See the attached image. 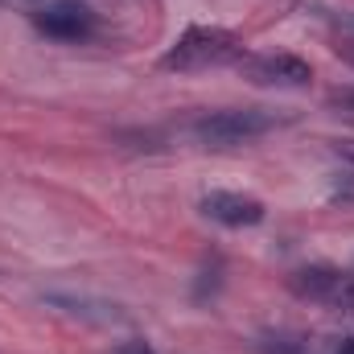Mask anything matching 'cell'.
<instances>
[{
  "label": "cell",
  "mask_w": 354,
  "mask_h": 354,
  "mask_svg": "<svg viewBox=\"0 0 354 354\" xmlns=\"http://www.w3.org/2000/svg\"><path fill=\"white\" fill-rule=\"evenodd\" d=\"M243 58V41L231 33V29H218V25H194L169 46V54L161 58L165 71H210V66H223V62H239Z\"/></svg>",
  "instance_id": "cell-1"
},
{
  "label": "cell",
  "mask_w": 354,
  "mask_h": 354,
  "mask_svg": "<svg viewBox=\"0 0 354 354\" xmlns=\"http://www.w3.org/2000/svg\"><path fill=\"white\" fill-rule=\"evenodd\" d=\"M284 115L268 111V107H223V111H206L189 124L194 140L202 145H214V149H227V145H248V140H260L272 128H280Z\"/></svg>",
  "instance_id": "cell-2"
},
{
  "label": "cell",
  "mask_w": 354,
  "mask_h": 354,
  "mask_svg": "<svg viewBox=\"0 0 354 354\" xmlns=\"http://www.w3.org/2000/svg\"><path fill=\"white\" fill-rule=\"evenodd\" d=\"M239 71H243V79H252L260 87H305L313 79L309 62L297 54H256V58L243 54Z\"/></svg>",
  "instance_id": "cell-3"
},
{
  "label": "cell",
  "mask_w": 354,
  "mask_h": 354,
  "mask_svg": "<svg viewBox=\"0 0 354 354\" xmlns=\"http://www.w3.org/2000/svg\"><path fill=\"white\" fill-rule=\"evenodd\" d=\"M33 25L54 41H83L95 29V12L83 0H54V4L33 12Z\"/></svg>",
  "instance_id": "cell-4"
},
{
  "label": "cell",
  "mask_w": 354,
  "mask_h": 354,
  "mask_svg": "<svg viewBox=\"0 0 354 354\" xmlns=\"http://www.w3.org/2000/svg\"><path fill=\"white\" fill-rule=\"evenodd\" d=\"M202 214L218 227H256L264 223V202L252 194H235V189H210L202 198Z\"/></svg>",
  "instance_id": "cell-5"
},
{
  "label": "cell",
  "mask_w": 354,
  "mask_h": 354,
  "mask_svg": "<svg viewBox=\"0 0 354 354\" xmlns=\"http://www.w3.org/2000/svg\"><path fill=\"white\" fill-rule=\"evenodd\" d=\"M338 280H342V272H338V268L309 264V268H297V272L288 276V288H292L301 301H317V305H326V301L334 297Z\"/></svg>",
  "instance_id": "cell-6"
},
{
  "label": "cell",
  "mask_w": 354,
  "mask_h": 354,
  "mask_svg": "<svg viewBox=\"0 0 354 354\" xmlns=\"http://www.w3.org/2000/svg\"><path fill=\"white\" fill-rule=\"evenodd\" d=\"M46 301L71 317H83V322H99V326L124 322L120 305H111V301H95V297H79V292H46Z\"/></svg>",
  "instance_id": "cell-7"
},
{
  "label": "cell",
  "mask_w": 354,
  "mask_h": 354,
  "mask_svg": "<svg viewBox=\"0 0 354 354\" xmlns=\"http://www.w3.org/2000/svg\"><path fill=\"white\" fill-rule=\"evenodd\" d=\"M326 305H334V309H342V313H354V276L342 272V280H338V288H334V297H330Z\"/></svg>",
  "instance_id": "cell-8"
},
{
  "label": "cell",
  "mask_w": 354,
  "mask_h": 354,
  "mask_svg": "<svg viewBox=\"0 0 354 354\" xmlns=\"http://www.w3.org/2000/svg\"><path fill=\"white\" fill-rule=\"evenodd\" d=\"M115 354H157L149 342H140V338H132V342H120L115 346Z\"/></svg>",
  "instance_id": "cell-9"
},
{
  "label": "cell",
  "mask_w": 354,
  "mask_h": 354,
  "mask_svg": "<svg viewBox=\"0 0 354 354\" xmlns=\"http://www.w3.org/2000/svg\"><path fill=\"white\" fill-rule=\"evenodd\" d=\"M334 153H338L342 161H351V165H354V140H338V145H334Z\"/></svg>",
  "instance_id": "cell-10"
},
{
  "label": "cell",
  "mask_w": 354,
  "mask_h": 354,
  "mask_svg": "<svg viewBox=\"0 0 354 354\" xmlns=\"http://www.w3.org/2000/svg\"><path fill=\"white\" fill-rule=\"evenodd\" d=\"M338 58H342L346 66H354V41H342V46H338Z\"/></svg>",
  "instance_id": "cell-11"
},
{
  "label": "cell",
  "mask_w": 354,
  "mask_h": 354,
  "mask_svg": "<svg viewBox=\"0 0 354 354\" xmlns=\"http://www.w3.org/2000/svg\"><path fill=\"white\" fill-rule=\"evenodd\" d=\"M330 99H334V103H346V107H354V87L351 91H334Z\"/></svg>",
  "instance_id": "cell-12"
},
{
  "label": "cell",
  "mask_w": 354,
  "mask_h": 354,
  "mask_svg": "<svg viewBox=\"0 0 354 354\" xmlns=\"http://www.w3.org/2000/svg\"><path fill=\"white\" fill-rule=\"evenodd\" d=\"M338 354H354V338H351V342H342V351H338Z\"/></svg>",
  "instance_id": "cell-13"
}]
</instances>
